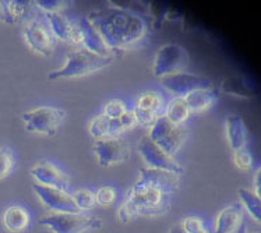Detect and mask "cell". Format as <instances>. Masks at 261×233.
I'll return each instance as SVG.
<instances>
[{
  "instance_id": "cell-1",
  "label": "cell",
  "mask_w": 261,
  "mask_h": 233,
  "mask_svg": "<svg viewBox=\"0 0 261 233\" xmlns=\"http://www.w3.org/2000/svg\"><path fill=\"white\" fill-rule=\"evenodd\" d=\"M87 18L95 27L109 49L116 52L139 42L148 27L144 17L122 6L91 11Z\"/></svg>"
},
{
  "instance_id": "cell-2",
  "label": "cell",
  "mask_w": 261,
  "mask_h": 233,
  "mask_svg": "<svg viewBox=\"0 0 261 233\" xmlns=\"http://www.w3.org/2000/svg\"><path fill=\"white\" fill-rule=\"evenodd\" d=\"M169 210L168 194L162 191L134 183L128 197L119 210V219L130 222L140 215H161Z\"/></svg>"
},
{
  "instance_id": "cell-3",
  "label": "cell",
  "mask_w": 261,
  "mask_h": 233,
  "mask_svg": "<svg viewBox=\"0 0 261 233\" xmlns=\"http://www.w3.org/2000/svg\"><path fill=\"white\" fill-rule=\"evenodd\" d=\"M113 62V58H103L88 49L81 48L67 53V62L63 67L54 70L48 74V80L56 81L62 79H75L84 77L91 73L102 70Z\"/></svg>"
},
{
  "instance_id": "cell-4",
  "label": "cell",
  "mask_w": 261,
  "mask_h": 233,
  "mask_svg": "<svg viewBox=\"0 0 261 233\" xmlns=\"http://www.w3.org/2000/svg\"><path fill=\"white\" fill-rule=\"evenodd\" d=\"M39 223L55 233H83L101 228L102 219L84 215L83 212H55L41 218Z\"/></svg>"
},
{
  "instance_id": "cell-5",
  "label": "cell",
  "mask_w": 261,
  "mask_h": 233,
  "mask_svg": "<svg viewBox=\"0 0 261 233\" xmlns=\"http://www.w3.org/2000/svg\"><path fill=\"white\" fill-rule=\"evenodd\" d=\"M189 64V52L179 43H165L155 53L152 73L155 77L181 73Z\"/></svg>"
},
{
  "instance_id": "cell-6",
  "label": "cell",
  "mask_w": 261,
  "mask_h": 233,
  "mask_svg": "<svg viewBox=\"0 0 261 233\" xmlns=\"http://www.w3.org/2000/svg\"><path fill=\"white\" fill-rule=\"evenodd\" d=\"M66 117V112L52 106H41L22 115L25 130L30 133H39L45 136H55L60 123Z\"/></svg>"
},
{
  "instance_id": "cell-7",
  "label": "cell",
  "mask_w": 261,
  "mask_h": 233,
  "mask_svg": "<svg viewBox=\"0 0 261 233\" xmlns=\"http://www.w3.org/2000/svg\"><path fill=\"white\" fill-rule=\"evenodd\" d=\"M186 128L183 126H177L169 122L164 115L160 116L151 127L148 137L154 141L160 148L165 151L166 154L175 157V154L179 151L181 144L186 138Z\"/></svg>"
},
{
  "instance_id": "cell-8",
  "label": "cell",
  "mask_w": 261,
  "mask_h": 233,
  "mask_svg": "<svg viewBox=\"0 0 261 233\" xmlns=\"http://www.w3.org/2000/svg\"><path fill=\"white\" fill-rule=\"evenodd\" d=\"M24 37L30 48L43 56H50L55 50L56 37L52 32L49 22L41 18H34L24 28Z\"/></svg>"
},
{
  "instance_id": "cell-9",
  "label": "cell",
  "mask_w": 261,
  "mask_h": 233,
  "mask_svg": "<svg viewBox=\"0 0 261 233\" xmlns=\"http://www.w3.org/2000/svg\"><path fill=\"white\" fill-rule=\"evenodd\" d=\"M162 87L176 96L185 98L190 92L197 90H207L213 88V80L204 77V75L192 74V73H176V74L166 75L161 79Z\"/></svg>"
},
{
  "instance_id": "cell-10",
  "label": "cell",
  "mask_w": 261,
  "mask_h": 233,
  "mask_svg": "<svg viewBox=\"0 0 261 233\" xmlns=\"http://www.w3.org/2000/svg\"><path fill=\"white\" fill-rule=\"evenodd\" d=\"M139 151L148 168L168 170V172H172L179 176L183 175V172H185L183 166L179 162H176L173 157L168 155L164 149L160 148L148 136L141 138L139 144Z\"/></svg>"
},
{
  "instance_id": "cell-11",
  "label": "cell",
  "mask_w": 261,
  "mask_h": 233,
  "mask_svg": "<svg viewBox=\"0 0 261 233\" xmlns=\"http://www.w3.org/2000/svg\"><path fill=\"white\" fill-rule=\"evenodd\" d=\"M94 152L96 155L98 164L103 168H108L127 161L130 157V147L123 138H99L94 144Z\"/></svg>"
},
{
  "instance_id": "cell-12",
  "label": "cell",
  "mask_w": 261,
  "mask_h": 233,
  "mask_svg": "<svg viewBox=\"0 0 261 233\" xmlns=\"http://www.w3.org/2000/svg\"><path fill=\"white\" fill-rule=\"evenodd\" d=\"M32 189L41 198V201L55 212H81L77 207L73 196L66 190H60L56 187L34 183Z\"/></svg>"
},
{
  "instance_id": "cell-13",
  "label": "cell",
  "mask_w": 261,
  "mask_h": 233,
  "mask_svg": "<svg viewBox=\"0 0 261 233\" xmlns=\"http://www.w3.org/2000/svg\"><path fill=\"white\" fill-rule=\"evenodd\" d=\"M136 185L152 187V189H156L169 196L179 189L180 176L168 172V170L154 169V168L147 166V168L140 169V177L139 180L136 182Z\"/></svg>"
},
{
  "instance_id": "cell-14",
  "label": "cell",
  "mask_w": 261,
  "mask_h": 233,
  "mask_svg": "<svg viewBox=\"0 0 261 233\" xmlns=\"http://www.w3.org/2000/svg\"><path fill=\"white\" fill-rule=\"evenodd\" d=\"M162 96L155 91H148L140 96L133 109L137 124L144 127H152L155 120L161 116L160 112L162 109Z\"/></svg>"
},
{
  "instance_id": "cell-15",
  "label": "cell",
  "mask_w": 261,
  "mask_h": 233,
  "mask_svg": "<svg viewBox=\"0 0 261 233\" xmlns=\"http://www.w3.org/2000/svg\"><path fill=\"white\" fill-rule=\"evenodd\" d=\"M30 173L32 177H35L37 183L67 191V187H69L67 175L62 169H59L56 165L49 162L46 159H42L37 165H34Z\"/></svg>"
},
{
  "instance_id": "cell-16",
  "label": "cell",
  "mask_w": 261,
  "mask_h": 233,
  "mask_svg": "<svg viewBox=\"0 0 261 233\" xmlns=\"http://www.w3.org/2000/svg\"><path fill=\"white\" fill-rule=\"evenodd\" d=\"M77 28H79V39L84 45V48L88 49L90 52L103 56V58H112V50L102 39L99 32L95 30V27L88 21L87 17L80 18Z\"/></svg>"
},
{
  "instance_id": "cell-17",
  "label": "cell",
  "mask_w": 261,
  "mask_h": 233,
  "mask_svg": "<svg viewBox=\"0 0 261 233\" xmlns=\"http://www.w3.org/2000/svg\"><path fill=\"white\" fill-rule=\"evenodd\" d=\"M45 18L52 28L54 35L67 43H79V28L64 16L62 11L59 13H45Z\"/></svg>"
},
{
  "instance_id": "cell-18",
  "label": "cell",
  "mask_w": 261,
  "mask_h": 233,
  "mask_svg": "<svg viewBox=\"0 0 261 233\" xmlns=\"http://www.w3.org/2000/svg\"><path fill=\"white\" fill-rule=\"evenodd\" d=\"M124 130H126V127H124L120 117L119 119H112V117H108L103 113L94 117L92 122L90 123V134L96 140L117 137Z\"/></svg>"
},
{
  "instance_id": "cell-19",
  "label": "cell",
  "mask_w": 261,
  "mask_h": 233,
  "mask_svg": "<svg viewBox=\"0 0 261 233\" xmlns=\"http://www.w3.org/2000/svg\"><path fill=\"white\" fill-rule=\"evenodd\" d=\"M225 130H226V138H228L230 148L233 151L246 148L249 132H247L243 117L239 115H229L225 120Z\"/></svg>"
},
{
  "instance_id": "cell-20",
  "label": "cell",
  "mask_w": 261,
  "mask_h": 233,
  "mask_svg": "<svg viewBox=\"0 0 261 233\" xmlns=\"http://www.w3.org/2000/svg\"><path fill=\"white\" fill-rule=\"evenodd\" d=\"M243 221V207L240 204H232L218 214L215 219V233H236Z\"/></svg>"
},
{
  "instance_id": "cell-21",
  "label": "cell",
  "mask_w": 261,
  "mask_h": 233,
  "mask_svg": "<svg viewBox=\"0 0 261 233\" xmlns=\"http://www.w3.org/2000/svg\"><path fill=\"white\" fill-rule=\"evenodd\" d=\"M221 91H224L228 95L239 96V98H254L258 95V90L253 84V81L243 75H230L222 80Z\"/></svg>"
},
{
  "instance_id": "cell-22",
  "label": "cell",
  "mask_w": 261,
  "mask_h": 233,
  "mask_svg": "<svg viewBox=\"0 0 261 233\" xmlns=\"http://www.w3.org/2000/svg\"><path fill=\"white\" fill-rule=\"evenodd\" d=\"M219 98V91L217 88H207V90H197L190 92L185 96L190 113H203L211 109Z\"/></svg>"
},
{
  "instance_id": "cell-23",
  "label": "cell",
  "mask_w": 261,
  "mask_h": 233,
  "mask_svg": "<svg viewBox=\"0 0 261 233\" xmlns=\"http://www.w3.org/2000/svg\"><path fill=\"white\" fill-rule=\"evenodd\" d=\"M3 223H5V228L10 232H22L30 225V215L20 205H11L3 214Z\"/></svg>"
},
{
  "instance_id": "cell-24",
  "label": "cell",
  "mask_w": 261,
  "mask_h": 233,
  "mask_svg": "<svg viewBox=\"0 0 261 233\" xmlns=\"http://www.w3.org/2000/svg\"><path fill=\"white\" fill-rule=\"evenodd\" d=\"M164 116L173 124L183 126V123L186 122L190 116V111H189V106H187L185 98L175 96L172 101H169V103L166 105Z\"/></svg>"
},
{
  "instance_id": "cell-25",
  "label": "cell",
  "mask_w": 261,
  "mask_h": 233,
  "mask_svg": "<svg viewBox=\"0 0 261 233\" xmlns=\"http://www.w3.org/2000/svg\"><path fill=\"white\" fill-rule=\"evenodd\" d=\"M239 198L242 201V207L246 208V211L250 214V217L261 223V197L257 196L256 193L245 187H240L239 190Z\"/></svg>"
},
{
  "instance_id": "cell-26",
  "label": "cell",
  "mask_w": 261,
  "mask_h": 233,
  "mask_svg": "<svg viewBox=\"0 0 261 233\" xmlns=\"http://www.w3.org/2000/svg\"><path fill=\"white\" fill-rule=\"evenodd\" d=\"M77 207L80 208V211H86V210H92L96 207V196L94 191L88 190V189H81V190L74 191L73 194Z\"/></svg>"
},
{
  "instance_id": "cell-27",
  "label": "cell",
  "mask_w": 261,
  "mask_h": 233,
  "mask_svg": "<svg viewBox=\"0 0 261 233\" xmlns=\"http://www.w3.org/2000/svg\"><path fill=\"white\" fill-rule=\"evenodd\" d=\"M14 168V157L9 148H0V180L10 175Z\"/></svg>"
},
{
  "instance_id": "cell-28",
  "label": "cell",
  "mask_w": 261,
  "mask_h": 233,
  "mask_svg": "<svg viewBox=\"0 0 261 233\" xmlns=\"http://www.w3.org/2000/svg\"><path fill=\"white\" fill-rule=\"evenodd\" d=\"M127 106L123 101H119V99H112L105 103L103 106V115H107L108 117H112V119H119L120 116H123L126 112H127Z\"/></svg>"
},
{
  "instance_id": "cell-29",
  "label": "cell",
  "mask_w": 261,
  "mask_h": 233,
  "mask_svg": "<svg viewBox=\"0 0 261 233\" xmlns=\"http://www.w3.org/2000/svg\"><path fill=\"white\" fill-rule=\"evenodd\" d=\"M233 162L240 170H249L253 166V157L247 148L233 151Z\"/></svg>"
},
{
  "instance_id": "cell-30",
  "label": "cell",
  "mask_w": 261,
  "mask_h": 233,
  "mask_svg": "<svg viewBox=\"0 0 261 233\" xmlns=\"http://www.w3.org/2000/svg\"><path fill=\"white\" fill-rule=\"evenodd\" d=\"M96 196V202L99 205H111L116 200V191L113 187H109V186H105V187H101L99 190L95 193Z\"/></svg>"
},
{
  "instance_id": "cell-31",
  "label": "cell",
  "mask_w": 261,
  "mask_h": 233,
  "mask_svg": "<svg viewBox=\"0 0 261 233\" xmlns=\"http://www.w3.org/2000/svg\"><path fill=\"white\" fill-rule=\"evenodd\" d=\"M181 223L187 233H208L204 222L198 217H187L181 221Z\"/></svg>"
},
{
  "instance_id": "cell-32",
  "label": "cell",
  "mask_w": 261,
  "mask_h": 233,
  "mask_svg": "<svg viewBox=\"0 0 261 233\" xmlns=\"http://www.w3.org/2000/svg\"><path fill=\"white\" fill-rule=\"evenodd\" d=\"M35 5L45 10V13H59L64 9V2H59V0H38L34 2Z\"/></svg>"
},
{
  "instance_id": "cell-33",
  "label": "cell",
  "mask_w": 261,
  "mask_h": 233,
  "mask_svg": "<svg viewBox=\"0 0 261 233\" xmlns=\"http://www.w3.org/2000/svg\"><path fill=\"white\" fill-rule=\"evenodd\" d=\"M0 21L6 22V24H14V22H17L14 13H13L11 2H2L0 0Z\"/></svg>"
},
{
  "instance_id": "cell-34",
  "label": "cell",
  "mask_w": 261,
  "mask_h": 233,
  "mask_svg": "<svg viewBox=\"0 0 261 233\" xmlns=\"http://www.w3.org/2000/svg\"><path fill=\"white\" fill-rule=\"evenodd\" d=\"M254 193L261 197V166L254 175Z\"/></svg>"
},
{
  "instance_id": "cell-35",
  "label": "cell",
  "mask_w": 261,
  "mask_h": 233,
  "mask_svg": "<svg viewBox=\"0 0 261 233\" xmlns=\"http://www.w3.org/2000/svg\"><path fill=\"white\" fill-rule=\"evenodd\" d=\"M169 233H187V232L185 230V228H183V223H181L180 221V222L172 225L171 229H169Z\"/></svg>"
},
{
  "instance_id": "cell-36",
  "label": "cell",
  "mask_w": 261,
  "mask_h": 233,
  "mask_svg": "<svg viewBox=\"0 0 261 233\" xmlns=\"http://www.w3.org/2000/svg\"><path fill=\"white\" fill-rule=\"evenodd\" d=\"M236 233H247V228H246V221L242 222V225L239 226V229L236 230Z\"/></svg>"
},
{
  "instance_id": "cell-37",
  "label": "cell",
  "mask_w": 261,
  "mask_h": 233,
  "mask_svg": "<svg viewBox=\"0 0 261 233\" xmlns=\"http://www.w3.org/2000/svg\"><path fill=\"white\" fill-rule=\"evenodd\" d=\"M251 233H258V232H251Z\"/></svg>"
}]
</instances>
